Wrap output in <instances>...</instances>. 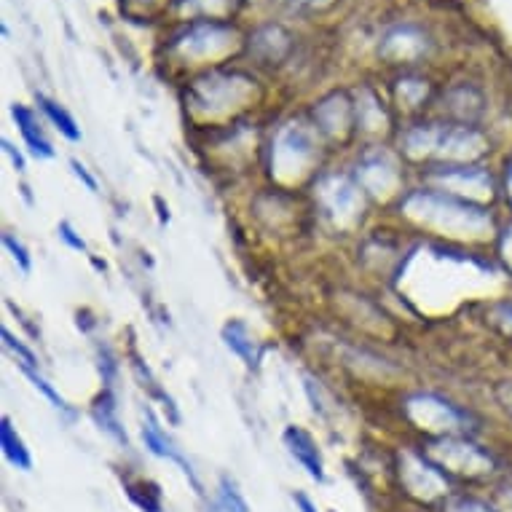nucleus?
<instances>
[{"mask_svg":"<svg viewBox=\"0 0 512 512\" xmlns=\"http://www.w3.org/2000/svg\"><path fill=\"white\" fill-rule=\"evenodd\" d=\"M3 151L9 153L11 161H14V167H17L19 172H22V169H25V159H22V153H19L17 148H14V145L9 143V140H3Z\"/></svg>","mask_w":512,"mask_h":512,"instance_id":"nucleus-23","label":"nucleus"},{"mask_svg":"<svg viewBox=\"0 0 512 512\" xmlns=\"http://www.w3.org/2000/svg\"><path fill=\"white\" fill-rule=\"evenodd\" d=\"M3 244H6V250L14 255V261L22 266V271H30V255H27V250L22 247V242H19V239H14V234H6L3 236Z\"/></svg>","mask_w":512,"mask_h":512,"instance_id":"nucleus-17","label":"nucleus"},{"mask_svg":"<svg viewBox=\"0 0 512 512\" xmlns=\"http://www.w3.org/2000/svg\"><path fill=\"white\" fill-rule=\"evenodd\" d=\"M285 443L290 448V454L295 456V462L303 464V470L309 472L314 480H325V470H322V459H319L317 443L306 435L303 429L287 427L285 429Z\"/></svg>","mask_w":512,"mask_h":512,"instance_id":"nucleus-7","label":"nucleus"},{"mask_svg":"<svg viewBox=\"0 0 512 512\" xmlns=\"http://www.w3.org/2000/svg\"><path fill=\"white\" fill-rule=\"evenodd\" d=\"M143 440H145V445H148V448H151V451H153V454H156V456H164V459H172V462L180 464V467H183L185 475H188V478L194 480V486L199 488V480H196L194 470H191V464L185 462L183 456L177 454V451H175V445L169 443L167 437H164V432H161V429L156 427V424H153V421H145V427H143Z\"/></svg>","mask_w":512,"mask_h":512,"instance_id":"nucleus-10","label":"nucleus"},{"mask_svg":"<svg viewBox=\"0 0 512 512\" xmlns=\"http://www.w3.org/2000/svg\"><path fill=\"white\" fill-rule=\"evenodd\" d=\"M437 143H440V129H432V126H416L405 135V151L411 156H427V153L437 151Z\"/></svg>","mask_w":512,"mask_h":512,"instance_id":"nucleus-12","label":"nucleus"},{"mask_svg":"<svg viewBox=\"0 0 512 512\" xmlns=\"http://www.w3.org/2000/svg\"><path fill=\"white\" fill-rule=\"evenodd\" d=\"M38 102H41L43 113H46V116L51 118V124L57 126L59 132L68 137V140H78V137H81V132H78V129H76V121H73V118H70L68 113H65V110L59 108L57 102L46 100L43 94H38Z\"/></svg>","mask_w":512,"mask_h":512,"instance_id":"nucleus-13","label":"nucleus"},{"mask_svg":"<svg viewBox=\"0 0 512 512\" xmlns=\"http://www.w3.org/2000/svg\"><path fill=\"white\" fill-rule=\"evenodd\" d=\"M303 3H311V6H317V3H328V0H303Z\"/></svg>","mask_w":512,"mask_h":512,"instance_id":"nucleus-27","label":"nucleus"},{"mask_svg":"<svg viewBox=\"0 0 512 512\" xmlns=\"http://www.w3.org/2000/svg\"><path fill=\"white\" fill-rule=\"evenodd\" d=\"M97 419H100L102 427L108 429V432H113V435H116L121 443H126V435L121 432V429H118V421H116V416H113V405H110L108 397H102L100 403H97Z\"/></svg>","mask_w":512,"mask_h":512,"instance_id":"nucleus-14","label":"nucleus"},{"mask_svg":"<svg viewBox=\"0 0 512 512\" xmlns=\"http://www.w3.org/2000/svg\"><path fill=\"white\" fill-rule=\"evenodd\" d=\"M70 167H73V172H76L78 177H81V180H84V185L86 188H89V191H97V180H94L92 175H89V172H86V167L84 164H81V161H70Z\"/></svg>","mask_w":512,"mask_h":512,"instance_id":"nucleus-20","label":"nucleus"},{"mask_svg":"<svg viewBox=\"0 0 512 512\" xmlns=\"http://www.w3.org/2000/svg\"><path fill=\"white\" fill-rule=\"evenodd\" d=\"M486 151V140L480 137V132L470 129V126H454V129H440V143L437 151L440 156L448 159H475L480 153Z\"/></svg>","mask_w":512,"mask_h":512,"instance_id":"nucleus-4","label":"nucleus"},{"mask_svg":"<svg viewBox=\"0 0 512 512\" xmlns=\"http://www.w3.org/2000/svg\"><path fill=\"white\" fill-rule=\"evenodd\" d=\"M0 443H3V454H6V459H9L11 464H17L19 470H30V467H33L25 443H22V437L14 432L9 419H3V424H0Z\"/></svg>","mask_w":512,"mask_h":512,"instance_id":"nucleus-11","label":"nucleus"},{"mask_svg":"<svg viewBox=\"0 0 512 512\" xmlns=\"http://www.w3.org/2000/svg\"><path fill=\"white\" fill-rule=\"evenodd\" d=\"M405 210L411 212L413 218L437 223L445 231H456V234L480 236L491 231V218H488L486 212L437 194H413L405 202Z\"/></svg>","mask_w":512,"mask_h":512,"instance_id":"nucleus-1","label":"nucleus"},{"mask_svg":"<svg viewBox=\"0 0 512 512\" xmlns=\"http://www.w3.org/2000/svg\"><path fill=\"white\" fill-rule=\"evenodd\" d=\"M19 368L25 370V376L30 378V381H33V384H35V389H41L43 395L49 397L51 403H54V408H65V400H62V397H59L57 392H54V389H51L49 384H46V381H43V378L38 376V373H35V368H27V365H19Z\"/></svg>","mask_w":512,"mask_h":512,"instance_id":"nucleus-16","label":"nucleus"},{"mask_svg":"<svg viewBox=\"0 0 512 512\" xmlns=\"http://www.w3.org/2000/svg\"><path fill=\"white\" fill-rule=\"evenodd\" d=\"M507 196L512 199V161L507 164Z\"/></svg>","mask_w":512,"mask_h":512,"instance_id":"nucleus-26","label":"nucleus"},{"mask_svg":"<svg viewBox=\"0 0 512 512\" xmlns=\"http://www.w3.org/2000/svg\"><path fill=\"white\" fill-rule=\"evenodd\" d=\"M311 153H314V143L303 126L290 124L279 132L277 145H274L279 172H301L303 164L311 159Z\"/></svg>","mask_w":512,"mask_h":512,"instance_id":"nucleus-2","label":"nucleus"},{"mask_svg":"<svg viewBox=\"0 0 512 512\" xmlns=\"http://www.w3.org/2000/svg\"><path fill=\"white\" fill-rule=\"evenodd\" d=\"M3 341H6V346H9L11 352L17 354L19 365H27V368H38V360H35V354L30 352L27 346L19 344V338L11 336V333L6 328H3Z\"/></svg>","mask_w":512,"mask_h":512,"instance_id":"nucleus-15","label":"nucleus"},{"mask_svg":"<svg viewBox=\"0 0 512 512\" xmlns=\"http://www.w3.org/2000/svg\"><path fill=\"white\" fill-rule=\"evenodd\" d=\"M295 502H298V507H301V512H317V510H314V504H311L309 499H306V496H303V494L295 496Z\"/></svg>","mask_w":512,"mask_h":512,"instance_id":"nucleus-25","label":"nucleus"},{"mask_svg":"<svg viewBox=\"0 0 512 512\" xmlns=\"http://www.w3.org/2000/svg\"><path fill=\"white\" fill-rule=\"evenodd\" d=\"M220 496H223V504H226V510L247 512V504H244V499L239 496V491H236L234 486H228V480H223V491H220Z\"/></svg>","mask_w":512,"mask_h":512,"instance_id":"nucleus-18","label":"nucleus"},{"mask_svg":"<svg viewBox=\"0 0 512 512\" xmlns=\"http://www.w3.org/2000/svg\"><path fill=\"white\" fill-rule=\"evenodd\" d=\"M496 319H499V325L504 328V333H510L512 336V303H504V306H499V311H496Z\"/></svg>","mask_w":512,"mask_h":512,"instance_id":"nucleus-21","label":"nucleus"},{"mask_svg":"<svg viewBox=\"0 0 512 512\" xmlns=\"http://www.w3.org/2000/svg\"><path fill=\"white\" fill-rule=\"evenodd\" d=\"M454 512H488V510H486V507H480V504L462 502L459 507H454Z\"/></svg>","mask_w":512,"mask_h":512,"instance_id":"nucleus-24","label":"nucleus"},{"mask_svg":"<svg viewBox=\"0 0 512 512\" xmlns=\"http://www.w3.org/2000/svg\"><path fill=\"white\" fill-rule=\"evenodd\" d=\"M440 180L456 194H470L472 199H491V177L483 169H445Z\"/></svg>","mask_w":512,"mask_h":512,"instance_id":"nucleus-6","label":"nucleus"},{"mask_svg":"<svg viewBox=\"0 0 512 512\" xmlns=\"http://www.w3.org/2000/svg\"><path fill=\"white\" fill-rule=\"evenodd\" d=\"M236 81H242V78H231V76H212L199 81L194 89V97L199 105L204 108H226L234 100H239L244 94V86H239Z\"/></svg>","mask_w":512,"mask_h":512,"instance_id":"nucleus-5","label":"nucleus"},{"mask_svg":"<svg viewBox=\"0 0 512 512\" xmlns=\"http://www.w3.org/2000/svg\"><path fill=\"white\" fill-rule=\"evenodd\" d=\"M11 113H14V118H17L19 132H22V137H25L27 148L33 151V156H38V159H51V156H54V148H51L49 140L43 137L41 124L35 121L33 113H30L25 105H14Z\"/></svg>","mask_w":512,"mask_h":512,"instance_id":"nucleus-8","label":"nucleus"},{"mask_svg":"<svg viewBox=\"0 0 512 512\" xmlns=\"http://www.w3.org/2000/svg\"><path fill=\"white\" fill-rule=\"evenodd\" d=\"M223 338H226L228 349L239 354L250 368H255V365L261 362L258 344H255V338L250 336V330L244 328L242 322H228L226 328H223Z\"/></svg>","mask_w":512,"mask_h":512,"instance_id":"nucleus-9","label":"nucleus"},{"mask_svg":"<svg viewBox=\"0 0 512 512\" xmlns=\"http://www.w3.org/2000/svg\"><path fill=\"white\" fill-rule=\"evenodd\" d=\"M59 236H62V239H65V242H68L73 250H86L84 239H78L76 231L70 228V223H62V226H59Z\"/></svg>","mask_w":512,"mask_h":512,"instance_id":"nucleus-19","label":"nucleus"},{"mask_svg":"<svg viewBox=\"0 0 512 512\" xmlns=\"http://www.w3.org/2000/svg\"><path fill=\"white\" fill-rule=\"evenodd\" d=\"M502 258L504 263H507V269L512 271V226L507 228L502 236Z\"/></svg>","mask_w":512,"mask_h":512,"instance_id":"nucleus-22","label":"nucleus"},{"mask_svg":"<svg viewBox=\"0 0 512 512\" xmlns=\"http://www.w3.org/2000/svg\"><path fill=\"white\" fill-rule=\"evenodd\" d=\"M319 199L328 207L330 215L341 223L357 218V212L362 210L360 191L346 177H325L319 185Z\"/></svg>","mask_w":512,"mask_h":512,"instance_id":"nucleus-3","label":"nucleus"}]
</instances>
